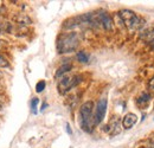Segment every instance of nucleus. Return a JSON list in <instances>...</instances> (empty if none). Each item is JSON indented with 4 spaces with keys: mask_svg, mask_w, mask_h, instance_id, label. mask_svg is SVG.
Wrapping results in <instances>:
<instances>
[{
    "mask_svg": "<svg viewBox=\"0 0 154 148\" xmlns=\"http://www.w3.org/2000/svg\"><path fill=\"white\" fill-rule=\"evenodd\" d=\"M79 44V37L76 32H64L57 38V50L59 54H68L76 50Z\"/></svg>",
    "mask_w": 154,
    "mask_h": 148,
    "instance_id": "f257e3e1",
    "label": "nucleus"
},
{
    "mask_svg": "<svg viewBox=\"0 0 154 148\" xmlns=\"http://www.w3.org/2000/svg\"><path fill=\"white\" fill-rule=\"evenodd\" d=\"M93 109H94V102L93 101H87L81 106L79 109V116H81V127L82 129L90 133L93 130V127L95 125L94 121V115H93Z\"/></svg>",
    "mask_w": 154,
    "mask_h": 148,
    "instance_id": "f03ea898",
    "label": "nucleus"
},
{
    "mask_svg": "<svg viewBox=\"0 0 154 148\" xmlns=\"http://www.w3.org/2000/svg\"><path fill=\"white\" fill-rule=\"evenodd\" d=\"M119 16L122 20L123 25L129 30V31H134V30H139L142 27L143 21L140 18L135 12L131 11V10H122L119 12Z\"/></svg>",
    "mask_w": 154,
    "mask_h": 148,
    "instance_id": "7ed1b4c3",
    "label": "nucleus"
},
{
    "mask_svg": "<svg viewBox=\"0 0 154 148\" xmlns=\"http://www.w3.org/2000/svg\"><path fill=\"white\" fill-rule=\"evenodd\" d=\"M79 82H81L79 76H63L58 83V91L59 94L64 95L69 90H71L74 87H76Z\"/></svg>",
    "mask_w": 154,
    "mask_h": 148,
    "instance_id": "20e7f679",
    "label": "nucleus"
},
{
    "mask_svg": "<svg viewBox=\"0 0 154 148\" xmlns=\"http://www.w3.org/2000/svg\"><path fill=\"white\" fill-rule=\"evenodd\" d=\"M107 106H108L107 98H101L97 102L96 111H95V115H94L95 125H100L104 120V116H106V113H107Z\"/></svg>",
    "mask_w": 154,
    "mask_h": 148,
    "instance_id": "39448f33",
    "label": "nucleus"
},
{
    "mask_svg": "<svg viewBox=\"0 0 154 148\" xmlns=\"http://www.w3.org/2000/svg\"><path fill=\"white\" fill-rule=\"evenodd\" d=\"M97 16L106 31H113V19L106 11H98Z\"/></svg>",
    "mask_w": 154,
    "mask_h": 148,
    "instance_id": "423d86ee",
    "label": "nucleus"
},
{
    "mask_svg": "<svg viewBox=\"0 0 154 148\" xmlns=\"http://www.w3.org/2000/svg\"><path fill=\"white\" fill-rule=\"evenodd\" d=\"M137 122V116L133 113H128L127 115H125L123 120H122V126L125 129H129Z\"/></svg>",
    "mask_w": 154,
    "mask_h": 148,
    "instance_id": "0eeeda50",
    "label": "nucleus"
},
{
    "mask_svg": "<svg viewBox=\"0 0 154 148\" xmlns=\"http://www.w3.org/2000/svg\"><path fill=\"white\" fill-rule=\"evenodd\" d=\"M106 130L109 131L110 135H116V134H119V133L121 131V126H120V121H119V119H117V117H113V119L110 120L109 126L107 127V129Z\"/></svg>",
    "mask_w": 154,
    "mask_h": 148,
    "instance_id": "6e6552de",
    "label": "nucleus"
},
{
    "mask_svg": "<svg viewBox=\"0 0 154 148\" xmlns=\"http://www.w3.org/2000/svg\"><path fill=\"white\" fill-rule=\"evenodd\" d=\"M71 68H72V65H71L70 63H68V64H63V65L58 69L57 71H56V75H55V76H56V78H59V77L62 78L63 76H65L66 72H69V71L71 70Z\"/></svg>",
    "mask_w": 154,
    "mask_h": 148,
    "instance_id": "1a4fd4ad",
    "label": "nucleus"
},
{
    "mask_svg": "<svg viewBox=\"0 0 154 148\" xmlns=\"http://www.w3.org/2000/svg\"><path fill=\"white\" fill-rule=\"evenodd\" d=\"M142 38H149L154 36V23H152L147 29H143L141 35H140Z\"/></svg>",
    "mask_w": 154,
    "mask_h": 148,
    "instance_id": "9d476101",
    "label": "nucleus"
},
{
    "mask_svg": "<svg viewBox=\"0 0 154 148\" xmlns=\"http://www.w3.org/2000/svg\"><path fill=\"white\" fill-rule=\"evenodd\" d=\"M151 95L147 93H142L140 96H139V98H137V104H140V106H145V104H147L149 101H151Z\"/></svg>",
    "mask_w": 154,
    "mask_h": 148,
    "instance_id": "9b49d317",
    "label": "nucleus"
},
{
    "mask_svg": "<svg viewBox=\"0 0 154 148\" xmlns=\"http://www.w3.org/2000/svg\"><path fill=\"white\" fill-rule=\"evenodd\" d=\"M76 58L81 63H88L89 62V55L84 51H78L76 55Z\"/></svg>",
    "mask_w": 154,
    "mask_h": 148,
    "instance_id": "f8f14e48",
    "label": "nucleus"
},
{
    "mask_svg": "<svg viewBox=\"0 0 154 148\" xmlns=\"http://www.w3.org/2000/svg\"><path fill=\"white\" fill-rule=\"evenodd\" d=\"M17 23L20 24V25H27V24H31V19L29 18L27 16L20 14L19 17L17 18Z\"/></svg>",
    "mask_w": 154,
    "mask_h": 148,
    "instance_id": "ddd939ff",
    "label": "nucleus"
},
{
    "mask_svg": "<svg viewBox=\"0 0 154 148\" xmlns=\"http://www.w3.org/2000/svg\"><path fill=\"white\" fill-rule=\"evenodd\" d=\"M46 87V82L45 81H39L38 83L36 84V91L37 93H42Z\"/></svg>",
    "mask_w": 154,
    "mask_h": 148,
    "instance_id": "4468645a",
    "label": "nucleus"
},
{
    "mask_svg": "<svg viewBox=\"0 0 154 148\" xmlns=\"http://www.w3.org/2000/svg\"><path fill=\"white\" fill-rule=\"evenodd\" d=\"M38 103H39V100L37 97L31 101V110H32V113H33L35 115L37 114V106H38Z\"/></svg>",
    "mask_w": 154,
    "mask_h": 148,
    "instance_id": "2eb2a0df",
    "label": "nucleus"
},
{
    "mask_svg": "<svg viewBox=\"0 0 154 148\" xmlns=\"http://www.w3.org/2000/svg\"><path fill=\"white\" fill-rule=\"evenodd\" d=\"M8 66H10V63L6 59V57L0 55V68H8Z\"/></svg>",
    "mask_w": 154,
    "mask_h": 148,
    "instance_id": "dca6fc26",
    "label": "nucleus"
},
{
    "mask_svg": "<svg viewBox=\"0 0 154 148\" xmlns=\"http://www.w3.org/2000/svg\"><path fill=\"white\" fill-rule=\"evenodd\" d=\"M148 87H149V89H152L154 90V76L149 79V83H148Z\"/></svg>",
    "mask_w": 154,
    "mask_h": 148,
    "instance_id": "f3484780",
    "label": "nucleus"
},
{
    "mask_svg": "<svg viewBox=\"0 0 154 148\" xmlns=\"http://www.w3.org/2000/svg\"><path fill=\"white\" fill-rule=\"evenodd\" d=\"M66 131H68V134H72V130H71V128H70V126L69 125H66Z\"/></svg>",
    "mask_w": 154,
    "mask_h": 148,
    "instance_id": "a211bd4d",
    "label": "nucleus"
},
{
    "mask_svg": "<svg viewBox=\"0 0 154 148\" xmlns=\"http://www.w3.org/2000/svg\"><path fill=\"white\" fill-rule=\"evenodd\" d=\"M145 148H154V142H151V143H148L147 146Z\"/></svg>",
    "mask_w": 154,
    "mask_h": 148,
    "instance_id": "6ab92c4d",
    "label": "nucleus"
},
{
    "mask_svg": "<svg viewBox=\"0 0 154 148\" xmlns=\"http://www.w3.org/2000/svg\"><path fill=\"white\" fill-rule=\"evenodd\" d=\"M46 106H48V104H46V103H44V104H43V107H42V110H44V109L46 108Z\"/></svg>",
    "mask_w": 154,
    "mask_h": 148,
    "instance_id": "aec40b11",
    "label": "nucleus"
},
{
    "mask_svg": "<svg viewBox=\"0 0 154 148\" xmlns=\"http://www.w3.org/2000/svg\"><path fill=\"white\" fill-rule=\"evenodd\" d=\"M2 46H4V43H2V42H1V40H0V49H1V48H2Z\"/></svg>",
    "mask_w": 154,
    "mask_h": 148,
    "instance_id": "412c9836",
    "label": "nucleus"
},
{
    "mask_svg": "<svg viewBox=\"0 0 154 148\" xmlns=\"http://www.w3.org/2000/svg\"><path fill=\"white\" fill-rule=\"evenodd\" d=\"M152 49H154V44H152Z\"/></svg>",
    "mask_w": 154,
    "mask_h": 148,
    "instance_id": "4be33fe9",
    "label": "nucleus"
}]
</instances>
